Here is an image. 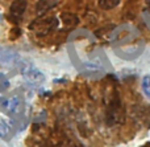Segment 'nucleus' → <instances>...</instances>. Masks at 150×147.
<instances>
[{"instance_id":"1","label":"nucleus","mask_w":150,"mask_h":147,"mask_svg":"<svg viewBox=\"0 0 150 147\" xmlns=\"http://www.w3.org/2000/svg\"><path fill=\"white\" fill-rule=\"evenodd\" d=\"M17 66H18V69H20L21 76H23L24 78H25V81L29 82L30 85L40 86V85H42L45 82V80H46L45 74L42 73L38 68H36L33 64L25 61L24 58L20 61V64H18Z\"/></svg>"},{"instance_id":"2","label":"nucleus","mask_w":150,"mask_h":147,"mask_svg":"<svg viewBox=\"0 0 150 147\" xmlns=\"http://www.w3.org/2000/svg\"><path fill=\"white\" fill-rule=\"evenodd\" d=\"M58 21L57 17L54 16H49V17H37L36 20H33L29 24V29L33 31L37 36L42 37V36H47L49 33H52L53 31L58 28Z\"/></svg>"},{"instance_id":"3","label":"nucleus","mask_w":150,"mask_h":147,"mask_svg":"<svg viewBox=\"0 0 150 147\" xmlns=\"http://www.w3.org/2000/svg\"><path fill=\"white\" fill-rule=\"evenodd\" d=\"M28 7V0H13L9 7V21L13 24H18L23 21L24 13Z\"/></svg>"},{"instance_id":"4","label":"nucleus","mask_w":150,"mask_h":147,"mask_svg":"<svg viewBox=\"0 0 150 147\" xmlns=\"http://www.w3.org/2000/svg\"><path fill=\"white\" fill-rule=\"evenodd\" d=\"M23 58L17 52L9 49V48H0V64L7 68L17 66Z\"/></svg>"},{"instance_id":"5","label":"nucleus","mask_w":150,"mask_h":147,"mask_svg":"<svg viewBox=\"0 0 150 147\" xmlns=\"http://www.w3.org/2000/svg\"><path fill=\"white\" fill-rule=\"evenodd\" d=\"M21 105V101L18 97H11L5 98V100H0V109L5 111L8 114H15L18 111Z\"/></svg>"},{"instance_id":"6","label":"nucleus","mask_w":150,"mask_h":147,"mask_svg":"<svg viewBox=\"0 0 150 147\" xmlns=\"http://www.w3.org/2000/svg\"><path fill=\"white\" fill-rule=\"evenodd\" d=\"M59 0H38L34 5V11H36L37 16H44L49 11L54 9L58 5Z\"/></svg>"},{"instance_id":"7","label":"nucleus","mask_w":150,"mask_h":147,"mask_svg":"<svg viewBox=\"0 0 150 147\" xmlns=\"http://www.w3.org/2000/svg\"><path fill=\"white\" fill-rule=\"evenodd\" d=\"M61 21H62V25L65 29H73L80 23L79 16L73 12H62L61 13Z\"/></svg>"},{"instance_id":"8","label":"nucleus","mask_w":150,"mask_h":147,"mask_svg":"<svg viewBox=\"0 0 150 147\" xmlns=\"http://www.w3.org/2000/svg\"><path fill=\"white\" fill-rule=\"evenodd\" d=\"M121 3V0H98V4L101 9H105V11H109V9H113L116 8L117 5Z\"/></svg>"},{"instance_id":"9","label":"nucleus","mask_w":150,"mask_h":147,"mask_svg":"<svg viewBox=\"0 0 150 147\" xmlns=\"http://www.w3.org/2000/svg\"><path fill=\"white\" fill-rule=\"evenodd\" d=\"M141 86H142V90H144V94L150 100V74L145 76L142 78V82H141Z\"/></svg>"},{"instance_id":"10","label":"nucleus","mask_w":150,"mask_h":147,"mask_svg":"<svg viewBox=\"0 0 150 147\" xmlns=\"http://www.w3.org/2000/svg\"><path fill=\"white\" fill-rule=\"evenodd\" d=\"M9 134V126L5 122L0 121V138H4Z\"/></svg>"},{"instance_id":"11","label":"nucleus","mask_w":150,"mask_h":147,"mask_svg":"<svg viewBox=\"0 0 150 147\" xmlns=\"http://www.w3.org/2000/svg\"><path fill=\"white\" fill-rule=\"evenodd\" d=\"M20 36H21V29L17 28V27H15V28H12L9 31V39L11 40H17Z\"/></svg>"},{"instance_id":"12","label":"nucleus","mask_w":150,"mask_h":147,"mask_svg":"<svg viewBox=\"0 0 150 147\" xmlns=\"http://www.w3.org/2000/svg\"><path fill=\"white\" fill-rule=\"evenodd\" d=\"M86 68L90 69V70H98V69H101V65L99 62H87Z\"/></svg>"},{"instance_id":"13","label":"nucleus","mask_w":150,"mask_h":147,"mask_svg":"<svg viewBox=\"0 0 150 147\" xmlns=\"http://www.w3.org/2000/svg\"><path fill=\"white\" fill-rule=\"evenodd\" d=\"M8 86H9V82L4 78L3 74H0V90H5Z\"/></svg>"},{"instance_id":"14","label":"nucleus","mask_w":150,"mask_h":147,"mask_svg":"<svg viewBox=\"0 0 150 147\" xmlns=\"http://www.w3.org/2000/svg\"><path fill=\"white\" fill-rule=\"evenodd\" d=\"M59 147H75L73 143L70 142V141H67V139H65V141H62V143L59 145Z\"/></svg>"},{"instance_id":"15","label":"nucleus","mask_w":150,"mask_h":147,"mask_svg":"<svg viewBox=\"0 0 150 147\" xmlns=\"http://www.w3.org/2000/svg\"><path fill=\"white\" fill-rule=\"evenodd\" d=\"M145 4H146V7L150 9V0H145Z\"/></svg>"},{"instance_id":"16","label":"nucleus","mask_w":150,"mask_h":147,"mask_svg":"<svg viewBox=\"0 0 150 147\" xmlns=\"http://www.w3.org/2000/svg\"><path fill=\"white\" fill-rule=\"evenodd\" d=\"M1 21H3V13L0 12V23H1Z\"/></svg>"}]
</instances>
